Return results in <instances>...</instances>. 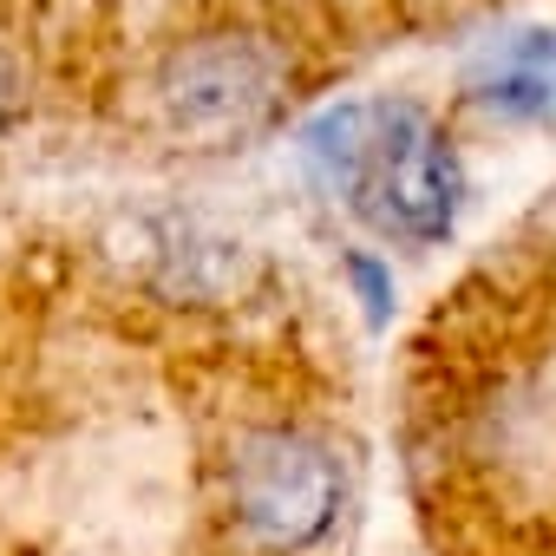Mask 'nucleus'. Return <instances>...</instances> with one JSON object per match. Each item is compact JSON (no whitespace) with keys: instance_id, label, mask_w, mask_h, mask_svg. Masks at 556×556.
Segmentation results:
<instances>
[{"instance_id":"f257e3e1","label":"nucleus","mask_w":556,"mask_h":556,"mask_svg":"<svg viewBox=\"0 0 556 556\" xmlns=\"http://www.w3.org/2000/svg\"><path fill=\"white\" fill-rule=\"evenodd\" d=\"M216 517L236 556H321L348 517V452L295 419H242L216 458Z\"/></svg>"},{"instance_id":"f03ea898","label":"nucleus","mask_w":556,"mask_h":556,"mask_svg":"<svg viewBox=\"0 0 556 556\" xmlns=\"http://www.w3.org/2000/svg\"><path fill=\"white\" fill-rule=\"evenodd\" d=\"M302 60L295 40L255 21H210L177 34L151 66V105L170 138L223 151L275 131L295 105Z\"/></svg>"},{"instance_id":"7ed1b4c3","label":"nucleus","mask_w":556,"mask_h":556,"mask_svg":"<svg viewBox=\"0 0 556 556\" xmlns=\"http://www.w3.org/2000/svg\"><path fill=\"white\" fill-rule=\"evenodd\" d=\"M465 157L445 118L419 99H367V138L348 170L341 210L387 249H439L465 210Z\"/></svg>"},{"instance_id":"20e7f679","label":"nucleus","mask_w":556,"mask_h":556,"mask_svg":"<svg viewBox=\"0 0 556 556\" xmlns=\"http://www.w3.org/2000/svg\"><path fill=\"white\" fill-rule=\"evenodd\" d=\"M465 99L497 125H536L556 112V27L504 34L465 73Z\"/></svg>"},{"instance_id":"39448f33","label":"nucleus","mask_w":556,"mask_h":556,"mask_svg":"<svg viewBox=\"0 0 556 556\" xmlns=\"http://www.w3.org/2000/svg\"><path fill=\"white\" fill-rule=\"evenodd\" d=\"M341 275H348V289H354V302H361V315L374 321V328H387V315H393V262L387 255H374V249H348L341 255Z\"/></svg>"},{"instance_id":"423d86ee","label":"nucleus","mask_w":556,"mask_h":556,"mask_svg":"<svg viewBox=\"0 0 556 556\" xmlns=\"http://www.w3.org/2000/svg\"><path fill=\"white\" fill-rule=\"evenodd\" d=\"M21 118H27V66H21V53L8 40H0V138H8Z\"/></svg>"},{"instance_id":"0eeeda50","label":"nucleus","mask_w":556,"mask_h":556,"mask_svg":"<svg viewBox=\"0 0 556 556\" xmlns=\"http://www.w3.org/2000/svg\"><path fill=\"white\" fill-rule=\"evenodd\" d=\"M549 556H556V549H549Z\"/></svg>"}]
</instances>
